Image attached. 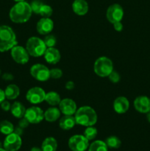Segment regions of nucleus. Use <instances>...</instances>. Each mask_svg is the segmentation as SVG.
<instances>
[{"mask_svg":"<svg viewBox=\"0 0 150 151\" xmlns=\"http://www.w3.org/2000/svg\"><path fill=\"white\" fill-rule=\"evenodd\" d=\"M32 14L30 4L26 1L16 2L9 12L10 19L16 24L26 23L29 20Z\"/></svg>","mask_w":150,"mask_h":151,"instance_id":"f257e3e1","label":"nucleus"},{"mask_svg":"<svg viewBox=\"0 0 150 151\" xmlns=\"http://www.w3.org/2000/svg\"><path fill=\"white\" fill-rule=\"evenodd\" d=\"M76 124L82 126H94L97 122V114L92 107L84 106L79 108L74 114Z\"/></svg>","mask_w":150,"mask_h":151,"instance_id":"f03ea898","label":"nucleus"},{"mask_svg":"<svg viewBox=\"0 0 150 151\" xmlns=\"http://www.w3.org/2000/svg\"><path fill=\"white\" fill-rule=\"evenodd\" d=\"M18 44L14 30L7 25L0 26V52L9 51Z\"/></svg>","mask_w":150,"mask_h":151,"instance_id":"7ed1b4c3","label":"nucleus"},{"mask_svg":"<svg viewBox=\"0 0 150 151\" xmlns=\"http://www.w3.org/2000/svg\"><path fill=\"white\" fill-rule=\"evenodd\" d=\"M26 51L32 57L38 58L44 56L46 50V46L44 44V40L36 36H32L28 38L26 42Z\"/></svg>","mask_w":150,"mask_h":151,"instance_id":"20e7f679","label":"nucleus"},{"mask_svg":"<svg viewBox=\"0 0 150 151\" xmlns=\"http://www.w3.org/2000/svg\"><path fill=\"white\" fill-rule=\"evenodd\" d=\"M94 70L96 75L101 78H106L113 72V63L109 58L101 56L94 62Z\"/></svg>","mask_w":150,"mask_h":151,"instance_id":"39448f33","label":"nucleus"},{"mask_svg":"<svg viewBox=\"0 0 150 151\" xmlns=\"http://www.w3.org/2000/svg\"><path fill=\"white\" fill-rule=\"evenodd\" d=\"M30 75L34 79L45 82L50 79V69L42 63H36L31 66Z\"/></svg>","mask_w":150,"mask_h":151,"instance_id":"423d86ee","label":"nucleus"},{"mask_svg":"<svg viewBox=\"0 0 150 151\" xmlns=\"http://www.w3.org/2000/svg\"><path fill=\"white\" fill-rule=\"evenodd\" d=\"M46 94V93L45 92V91L41 87H32L29 88L26 92V100L31 104H40L45 101Z\"/></svg>","mask_w":150,"mask_h":151,"instance_id":"0eeeda50","label":"nucleus"},{"mask_svg":"<svg viewBox=\"0 0 150 151\" xmlns=\"http://www.w3.org/2000/svg\"><path fill=\"white\" fill-rule=\"evenodd\" d=\"M68 145L72 151H85L89 147V140L83 135L77 134L69 139Z\"/></svg>","mask_w":150,"mask_h":151,"instance_id":"6e6552de","label":"nucleus"},{"mask_svg":"<svg viewBox=\"0 0 150 151\" xmlns=\"http://www.w3.org/2000/svg\"><path fill=\"white\" fill-rule=\"evenodd\" d=\"M10 55L12 58L16 63L19 64H26L29 60V55L26 48L22 46L16 45L10 50Z\"/></svg>","mask_w":150,"mask_h":151,"instance_id":"1a4fd4ad","label":"nucleus"},{"mask_svg":"<svg viewBox=\"0 0 150 151\" xmlns=\"http://www.w3.org/2000/svg\"><path fill=\"white\" fill-rule=\"evenodd\" d=\"M24 117L30 124H38L44 119V111L38 106H31L26 109Z\"/></svg>","mask_w":150,"mask_h":151,"instance_id":"9d476101","label":"nucleus"},{"mask_svg":"<svg viewBox=\"0 0 150 151\" xmlns=\"http://www.w3.org/2000/svg\"><path fill=\"white\" fill-rule=\"evenodd\" d=\"M106 17L109 22L114 24L121 22L124 17V9L119 4H113L109 6L106 12Z\"/></svg>","mask_w":150,"mask_h":151,"instance_id":"9b49d317","label":"nucleus"},{"mask_svg":"<svg viewBox=\"0 0 150 151\" xmlns=\"http://www.w3.org/2000/svg\"><path fill=\"white\" fill-rule=\"evenodd\" d=\"M22 145L21 138L19 135L13 132L5 137L3 142V147L7 151H18Z\"/></svg>","mask_w":150,"mask_h":151,"instance_id":"f8f14e48","label":"nucleus"},{"mask_svg":"<svg viewBox=\"0 0 150 151\" xmlns=\"http://www.w3.org/2000/svg\"><path fill=\"white\" fill-rule=\"evenodd\" d=\"M54 29V22L50 18L42 17L38 20L36 24L37 32L43 35L51 33Z\"/></svg>","mask_w":150,"mask_h":151,"instance_id":"ddd939ff","label":"nucleus"},{"mask_svg":"<svg viewBox=\"0 0 150 151\" xmlns=\"http://www.w3.org/2000/svg\"><path fill=\"white\" fill-rule=\"evenodd\" d=\"M59 109L63 115H74L77 110V106L74 100L70 98L61 100L59 104Z\"/></svg>","mask_w":150,"mask_h":151,"instance_id":"4468645a","label":"nucleus"},{"mask_svg":"<svg viewBox=\"0 0 150 151\" xmlns=\"http://www.w3.org/2000/svg\"><path fill=\"white\" fill-rule=\"evenodd\" d=\"M135 110L141 114H147L150 111V98L147 96H138L134 100Z\"/></svg>","mask_w":150,"mask_h":151,"instance_id":"2eb2a0df","label":"nucleus"},{"mask_svg":"<svg viewBox=\"0 0 150 151\" xmlns=\"http://www.w3.org/2000/svg\"><path fill=\"white\" fill-rule=\"evenodd\" d=\"M113 110L119 114H125L129 109V102L126 97L120 96L113 101Z\"/></svg>","mask_w":150,"mask_h":151,"instance_id":"dca6fc26","label":"nucleus"},{"mask_svg":"<svg viewBox=\"0 0 150 151\" xmlns=\"http://www.w3.org/2000/svg\"><path fill=\"white\" fill-rule=\"evenodd\" d=\"M44 60L49 64H57L60 60L61 55L60 51L55 47H48L44 55Z\"/></svg>","mask_w":150,"mask_h":151,"instance_id":"f3484780","label":"nucleus"},{"mask_svg":"<svg viewBox=\"0 0 150 151\" xmlns=\"http://www.w3.org/2000/svg\"><path fill=\"white\" fill-rule=\"evenodd\" d=\"M88 3L85 0H74L72 3V10L78 16H85L88 12Z\"/></svg>","mask_w":150,"mask_h":151,"instance_id":"a211bd4d","label":"nucleus"},{"mask_svg":"<svg viewBox=\"0 0 150 151\" xmlns=\"http://www.w3.org/2000/svg\"><path fill=\"white\" fill-rule=\"evenodd\" d=\"M76 125V120L74 115H64L59 120V126L62 130L69 131Z\"/></svg>","mask_w":150,"mask_h":151,"instance_id":"6ab92c4d","label":"nucleus"},{"mask_svg":"<svg viewBox=\"0 0 150 151\" xmlns=\"http://www.w3.org/2000/svg\"><path fill=\"white\" fill-rule=\"evenodd\" d=\"M61 112H60L59 108L56 106H51L46 109V111H44V119L49 122H54L60 119Z\"/></svg>","mask_w":150,"mask_h":151,"instance_id":"aec40b11","label":"nucleus"},{"mask_svg":"<svg viewBox=\"0 0 150 151\" xmlns=\"http://www.w3.org/2000/svg\"><path fill=\"white\" fill-rule=\"evenodd\" d=\"M26 108L24 107L21 103L19 101H16L11 105V109H10V112L12 115L15 118L17 119H21L24 117L26 112Z\"/></svg>","mask_w":150,"mask_h":151,"instance_id":"412c9836","label":"nucleus"},{"mask_svg":"<svg viewBox=\"0 0 150 151\" xmlns=\"http://www.w3.org/2000/svg\"><path fill=\"white\" fill-rule=\"evenodd\" d=\"M4 94L7 100H16L20 94V88L16 84H10L4 89Z\"/></svg>","mask_w":150,"mask_h":151,"instance_id":"4be33fe9","label":"nucleus"},{"mask_svg":"<svg viewBox=\"0 0 150 151\" xmlns=\"http://www.w3.org/2000/svg\"><path fill=\"white\" fill-rule=\"evenodd\" d=\"M45 101L51 106H59L60 101H61V97L60 95L57 92L54 91H49L46 94Z\"/></svg>","mask_w":150,"mask_h":151,"instance_id":"5701e85b","label":"nucleus"},{"mask_svg":"<svg viewBox=\"0 0 150 151\" xmlns=\"http://www.w3.org/2000/svg\"><path fill=\"white\" fill-rule=\"evenodd\" d=\"M57 148V140L54 137H47L44 140L41 145L43 151H56Z\"/></svg>","mask_w":150,"mask_h":151,"instance_id":"b1692460","label":"nucleus"},{"mask_svg":"<svg viewBox=\"0 0 150 151\" xmlns=\"http://www.w3.org/2000/svg\"><path fill=\"white\" fill-rule=\"evenodd\" d=\"M14 125L8 120H2L0 122V133L4 135H8L14 131Z\"/></svg>","mask_w":150,"mask_h":151,"instance_id":"393cba45","label":"nucleus"},{"mask_svg":"<svg viewBox=\"0 0 150 151\" xmlns=\"http://www.w3.org/2000/svg\"><path fill=\"white\" fill-rule=\"evenodd\" d=\"M88 151H108V147L104 142L96 140L90 145Z\"/></svg>","mask_w":150,"mask_h":151,"instance_id":"a878e982","label":"nucleus"},{"mask_svg":"<svg viewBox=\"0 0 150 151\" xmlns=\"http://www.w3.org/2000/svg\"><path fill=\"white\" fill-rule=\"evenodd\" d=\"M104 142L106 143L107 147L113 149L119 148L121 147V140L117 137H115V136H111V137H107Z\"/></svg>","mask_w":150,"mask_h":151,"instance_id":"bb28decb","label":"nucleus"},{"mask_svg":"<svg viewBox=\"0 0 150 151\" xmlns=\"http://www.w3.org/2000/svg\"><path fill=\"white\" fill-rule=\"evenodd\" d=\"M97 134H98V131H97V129L95 127L88 126L86 127L85 130L84 131L83 136L87 139L91 141V140L94 139L96 137Z\"/></svg>","mask_w":150,"mask_h":151,"instance_id":"cd10ccee","label":"nucleus"},{"mask_svg":"<svg viewBox=\"0 0 150 151\" xmlns=\"http://www.w3.org/2000/svg\"><path fill=\"white\" fill-rule=\"evenodd\" d=\"M53 13V9L52 7H51L49 4H44L43 6L41 7V10H40L39 14L41 15L42 17L45 18H50V16L52 15Z\"/></svg>","mask_w":150,"mask_h":151,"instance_id":"c85d7f7f","label":"nucleus"},{"mask_svg":"<svg viewBox=\"0 0 150 151\" xmlns=\"http://www.w3.org/2000/svg\"><path fill=\"white\" fill-rule=\"evenodd\" d=\"M44 44H46V47H54V46L57 44V38L54 35L48 34L45 35V38H44Z\"/></svg>","mask_w":150,"mask_h":151,"instance_id":"c756f323","label":"nucleus"},{"mask_svg":"<svg viewBox=\"0 0 150 151\" xmlns=\"http://www.w3.org/2000/svg\"><path fill=\"white\" fill-rule=\"evenodd\" d=\"M29 4H30L32 13H35V14H39L40 10H41L44 3L41 0H33Z\"/></svg>","mask_w":150,"mask_h":151,"instance_id":"7c9ffc66","label":"nucleus"},{"mask_svg":"<svg viewBox=\"0 0 150 151\" xmlns=\"http://www.w3.org/2000/svg\"><path fill=\"white\" fill-rule=\"evenodd\" d=\"M63 76V71L60 68H53L50 69V78L60 79Z\"/></svg>","mask_w":150,"mask_h":151,"instance_id":"2f4dec72","label":"nucleus"},{"mask_svg":"<svg viewBox=\"0 0 150 151\" xmlns=\"http://www.w3.org/2000/svg\"><path fill=\"white\" fill-rule=\"evenodd\" d=\"M107 78H109L110 82H112L113 83H118L121 80V76L120 75H119V72H116V71L114 70H113V72L108 75Z\"/></svg>","mask_w":150,"mask_h":151,"instance_id":"473e14b6","label":"nucleus"},{"mask_svg":"<svg viewBox=\"0 0 150 151\" xmlns=\"http://www.w3.org/2000/svg\"><path fill=\"white\" fill-rule=\"evenodd\" d=\"M11 105L12 104H10V102L4 100V101L0 104V106H1V109H2L4 111L7 112V111H10V109H11Z\"/></svg>","mask_w":150,"mask_h":151,"instance_id":"72a5a7b5","label":"nucleus"},{"mask_svg":"<svg viewBox=\"0 0 150 151\" xmlns=\"http://www.w3.org/2000/svg\"><path fill=\"white\" fill-rule=\"evenodd\" d=\"M20 119V120H19V126H20L21 128H24V129H25L26 128H27V127L29 126V124H30L29 122H28V120L24 117V116L22 118H21V119Z\"/></svg>","mask_w":150,"mask_h":151,"instance_id":"f704fd0d","label":"nucleus"},{"mask_svg":"<svg viewBox=\"0 0 150 151\" xmlns=\"http://www.w3.org/2000/svg\"><path fill=\"white\" fill-rule=\"evenodd\" d=\"M113 24V28H114V29L116 31H117V32H121V31L123 30V24L121 23V22H116V23Z\"/></svg>","mask_w":150,"mask_h":151,"instance_id":"c9c22d12","label":"nucleus"},{"mask_svg":"<svg viewBox=\"0 0 150 151\" xmlns=\"http://www.w3.org/2000/svg\"><path fill=\"white\" fill-rule=\"evenodd\" d=\"M1 78H2L3 80L7 81H13L14 79V77L12 75L11 73H9V72H6V73H4L2 75H1Z\"/></svg>","mask_w":150,"mask_h":151,"instance_id":"e433bc0d","label":"nucleus"},{"mask_svg":"<svg viewBox=\"0 0 150 151\" xmlns=\"http://www.w3.org/2000/svg\"><path fill=\"white\" fill-rule=\"evenodd\" d=\"M65 88H66L67 90H69V91L73 90L74 88H75V83L71 81H68V82L66 83V85H65Z\"/></svg>","mask_w":150,"mask_h":151,"instance_id":"4c0bfd02","label":"nucleus"},{"mask_svg":"<svg viewBox=\"0 0 150 151\" xmlns=\"http://www.w3.org/2000/svg\"><path fill=\"white\" fill-rule=\"evenodd\" d=\"M13 132L21 137V136L23 135V134H24V128H21L20 126H19V125H18L17 127L14 128V131H13Z\"/></svg>","mask_w":150,"mask_h":151,"instance_id":"58836bf2","label":"nucleus"},{"mask_svg":"<svg viewBox=\"0 0 150 151\" xmlns=\"http://www.w3.org/2000/svg\"><path fill=\"white\" fill-rule=\"evenodd\" d=\"M5 99L6 97L5 94H4V91L1 89V88H0V104H1Z\"/></svg>","mask_w":150,"mask_h":151,"instance_id":"ea45409f","label":"nucleus"},{"mask_svg":"<svg viewBox=\"0 0 150 151\" xmlns=\"http://www.w3.org/2000/svg\"><path fill=\"white\" fill-rule=\"evenodd\" d=\"M30 151H43L42 149L39 148L38 147H33L32 149H31Z\"/></svg>","mask_w":150,"mask_h":151,"instance_id":"a19ab883","label":"nucleus"},{"mask_svg":"<svg viewBox=\"0 0 150 151\" xmlns=\"http://www.w3.org/2000/svg\"><path fill=\"white\" fill-rule=\"evenodd\" d=\"M146 119L148 120V122L150 123V111H149L148 113L146 114Z\"/></svg>","mask_w":150,"mask_h":151,"instance_id":"79ce46f5","label":"nucleus"},{"mask_svg":"<svg viewBox=\"0 0 150 151\" xmlns=\"http://www.w3.org/2000/svg\"><path fill=\"white\" fill-rule=\"evenodd\" d=\"M14 1H16V2H21V1H24L25 0H13Z\"/></svg>","mask_w":150,"mask_h":151,"instance_id":"37998d69","label":"nucleus"},{"mask_svg":"<svg viewBox=\"0 0 150 151\" xmlns=\"http://www.w3.org/2000/svg\"><path fill=\"white\" fill-rule=\"evenodd\" d=\"M0 151H7V150H5L4 148H2V147H0Z\"/></svg>","mask_w":150,"mask_h":151,"instance_id":"c03bdc74","label":"nucleus"},{"mask_svg":"<svg viewBox=\"0 0 150 151\" xmlns=\"http://www.w3.org/2000/svg\"><path fill=\"white\" fill-rule=\"evenodd\" d=\"M0 147H1V143L0 142Z\"/></svg>","mask_w":150,"mask_h":151,"instance_id":"a18cd8bd","label":"nucleus"},{"mask_svg":"<svg viewBox=\"0 0 150 151\" xmlns=\"http://www.w3.org/2000/svg\"><path fill=\"white\" fill-rule=\"evenodd\" d=\"M0 76H1V69H0Z\"/></svg>","mask_w":150,"mask_h":151,"instance_id":"49530a36","label":"nucleus"}]
</instances>
